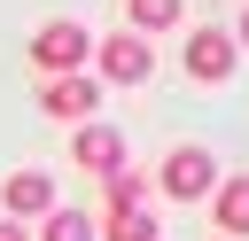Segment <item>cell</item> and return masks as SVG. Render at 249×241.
<instances>
[{
  "label": "cell",
  "instance_id": "6da1fadb",
  "mask_svg": "<svg viewBox=\"0 0 249 241\" xmlns=\"http://www.w3.org/2000/svg\"><path fill=\"white\" fill-rule=\"evenodd\" d=\"M86 54H93V31H86L78 16H54V23H39V31H31V62H39L47 78L86 70Z\"/></svg>",
  "mask_w": 249,
  "mask_h": 241
},
{
  "label": "cell",
  "instance_id": "7a4b0ae2",
  "mask_svg": "<svg viewBox=\"0 0 249 241\" xmlns=\"http://www.w3.org/2000/svg\"><path fill=\"white\" fill-rule=\"evenodd\" d=\"M93 62H101L109 86H148V78H156V47H148L140 31H109V39H93Z\"/></svg>",
  "mask_w": 249,
  "mask_h": 241
},
{
  "label": "cell",
  "instance_id": "3957f363",
  "mask_svg": "<svg viewBox=\"0 0 249 241\" xmlns=\"http://www.w3.org/2000/svg\"><path fill=\"white\" fill-rule=\"evenodd\" d=\"M156 187H163L171 202H202V194L218 187V155H210V148H171L163 171H156Z\"/></svg>",
  "mask_w": 249,
  "mask_h": 241
},
{
  "label": "cell",
  "instance_id": "277c9868",
  "mask_svg": "<svg viewBox=\"0 0 249 241\" xmlns=\"http://www.w3.org/2000/svg\"><path fill=\"white\" fill-rule=\"evenodd\" d=\"M233 62H241V47H233V31H218V23H202V31L187 39V78H195V86H226V78H233Z\"/></svg>",
  "mask_w": 249,
  "mask_h": 241
},
{
  "label": "cell",
  "instance_id": "5b68a950",
  "mask_svg": "<svg viewBox=\"0 0 249 241\" xmlns=\"http://www.w3.org/2000/svg\"><path fill=\"white\" fill-rule=\"evenodd\" d=\"M54 210V171H8V187H0V218H47Z\"/></svg>",
  "mask_w": 249,
  "mask_h": 241
},
{
  "label": "cell",
  "instance_id": "8992f818",
  "mask_svg": "<svg viewBox=\"0 0 249 241\" xmlns=\"http://www.w3.org/2000/svg\"><path fill=\"white\" fill-rule=\"evenodd\" d=\"M93 101H101V93H93V78H86V70H70V78H47V86H39V109H47V117H62V124H86V117H93Z\"/></svg>",
  "mask_w": 249,
  "mask_h": 241
},
{
  "label": "cell",
  "instance_id": "52a82bcc",
  "mask_svg": "<svg viewBox=\"0 0 249 241\" xmlns=\"http://www.w3.org/2000/svg\"><path fill=\"white\" fill-rule=\"evenodd\" d=\"M70 163L78 171H124V132L117 124H78V140H70Z\"/></svg>",
  "mask_w": 249,
  "mask_h": 241
},
{
  "label": "cell",
  "instance_id": "ba28073f",
  "mask_svg": "<svg viewBox=\"0 0 249 241\" xmlns=\"http://www.w3.org/2000/svg\"><path fill=\"white\" fill-rule=\"evenodd\" d=\"M210 202H218V233H226V241H241V233H249V171L218 179V187H210Z\"/></svg>",
  "mask_w": 249,
  "mask_h": 241
},
{
  "label": "cell",
  "instance_id": "9c48e42d",
  "mask_svg": "<svg viewBox=\"0 0 249 241\" xmlns=\"http://www.w3.org/2000/svg\"><path fill=\"white\" fill-rule=\"evenodd\" d=\"M171 23H179V0H124V31L148 39V31H171Z\"/></svg>",
  "mask_w": 249,
  "mask_h": 241
},
{
  "label": "cell",
  "instance_id": "30bf717a",
  "mask_svg": "<svg viewBox=\"0 0 249 241\" xmlns=\"http://www.w3.org/2000/svg\"><path fill=\"white\" fill-rule=\"evenodd\" d=\"M39 241H101V233H93L86 210H62V202H54V210L39 218Z\"/></svg>",
  "mask_w": 249,
  "mask_h": 241
},
{
  "label": "cell",
  "instance_id": "8fae6325",
  "mask_svg": "<svg viewBox=\"0 0 249 241\" xmlns=\"http://www.w3.org/2000/svg\"><path fill=\"white\" fill-rule=\"evenodd\" d=\"M93 233H101V241H156V218H148V210H109Z\"/></svg>",
  "mask_w": 249,
  "mask_h": 241
},
{
  "label": "cell",
  "instance_id": "7c38bea8",
  "mask_svg": "<svg viewBox=\"0 0 249 241\" xmlns=\"http://www.w3.org/2000/svg\"><path fill=\"white\" fill-rule=\"evenodd\" d=\"M148 194V171H109V210H140Z\"/></svg>",
  "mask_w": 249,
  "mask_h": 241
},
{
  "label": "cell",
  "instance_id": "4fadbf2b",
  "mask_svg": "<svg viewBox=\"0 0 249 241\" xmlns=\"http://www.w3.org/2000/svg\"><path fill=\"white\" fill-rule=\"evenodd\" d=\"M0 241H31V233H23V225H16V218H0Z\"/></svg>",
  "mask_w": 249,
  "mask_h": 241
},
{
  "label": "cell",
  "instance_id": "5bb4252c",
  "mask_svg": "<svg viewBox=\"0 0 249 241\" xmlns=\"http://www.w3.org/2000/svg\"><path fill=\"white\" fill-rule=\"evenodd\" d=\"M233 47H241V54H249V8H241V23H233Z\"/></svg>",
  "mask_w": 249,
  "mask_h": 241
}]
</instances>
